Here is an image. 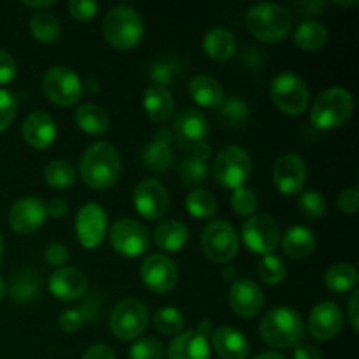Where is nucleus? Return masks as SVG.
I'll list each match as a JSON object with an SVG mask.
<instances>
[{
    "label": "nucleus",
    "mask_w": 359,
    "mask_h": 359,
    "mask_svg": "<svg viewBox=\"0 0 359 359\" xmlns=\"http://www.w3.org/2000/svg\"><path fill=\"white\" fill-rule=\"evenodd\" d=\"M121 156L109 142L91 144L79 161V174L84 184L93 189H109L119 181Z\"/></svg>",
    "instance_id": "obj_1"
},
{
    "label": "nucleus",
    "mask_w": 359,
    "mask_h": 359,
    "mask_svg": "<svg viewBox=\"0 0 359 359\" xmlns=\"http://www.w3.org/2000/svg\"><path fill=\"white\" fill-rule=\"evenodd\" d=\"M258 330L263 342L272 349L298 347L305 337L304 319L291 307H276L266 312Z\"/></svg>",
    "instance_id": "obj_2"
},
{
    "label": "nucleus",
    "mask_w": 359,
    "mask_h": 359,
    "mask_svg": "<svg viewBox=\"0 0 359 359\" xmlns=\"http://www.w3.org/2000/svg\"><path fill=\"white\" fill-rule=\"evenodd\" d=\"M102 34L109 46L119 51H130L142 42L146 28L142 16L133 7L116 6L104 16Z\"/></svg>",
    "instance_id": "obj_3"
},
{
    "label": "nucleus",
    "mask_w": 359,
    "mask_h": 359,
    "mask_svg": "<svg viewBox=\"0 0 359 359\" xmlns=\"http://www.w3.org/2000/svg\"><path fill=\"white\" fill-rule=\"evenodd\" d=\"M245 25L252 37L266 44H277L290 35L293 16L280 4L262 2L252 6L245 14Z\"/></svg>",
    "instance_id": "obj_4"
},
{
    "label": "nucleus",
    "mask_w": 359,
    "mask_h": 359,
    "mask_svg": "<svg viewBox=\"0 0 359 359\" xmlns=\"http://www.w3.org/2000/svg\"><path fill=\"white\" fill-rule=\"evenodd\" d=\"M354 112V98L344 88H330L323 91L311 109L312 125L323 132L339 130Z\"/></svg>",
    "instance_id": "obj_5"
},
{
    "label": "nucleus",
    "mask_w": 359,
    "mask_h": 359,
    "mask_svg": "<svg viewBox=\"0 0 359 359\" xmlns=\"http://www.w3.org/2000/svg\"><path fill=\"white\" fill-rule=\"evenodd\" d=\"M214 177L224 189L244 188L252 174V160L241 146H228L216 156L212 165Z\"/></svg>",
    "instance_id": "obj_6"
},
{
    "label": "nucleus",
    "mask_w": 359,
    "mask_h": 359,
    "mask_svg": "<svg viewBox=\"0 0 359 359\" xmlns=\"http://www.w3.org/2000/svg\"><path fill=\"white\" fill-rule=\"evenodd\" d=\"M270 98L283 114L300 116L307 111L311 90L300 76L293 72H283L272 81Z\"/></svg>",
    "instance_id": "obj_7"
},
{
    "label": "nucleus",
    "mask_w": 359,
    "mask_h": 359,
    "mask_svg": "<svg viewBox=\"0 0 359 359\" xmlns=\"http://www.w3.org/2000/svg\"><path fill=\"white\" fill-rule=\"evenodd\" d=\"M109 242L123 258H140L149 251L151 233L132 217H119L109 228Z\"/></svg>",
    "instance_id": "obj_8"
},
{
    "label": "nucleus",
    "mask_w": 359,
    "mask_h": 359,
    "mask_svg": "<svg viewBox=\"0 0 359 359\" xmlns=\"http://www.w3.org/2000/svg\"><path fill=\"white\" fill-rule=\"evenodd\" d=\"M109 323L116 339L135 340L149 326V309L137 298H126L112 309Z\"/></svg>",
    "instance_id": "obj_9"
},
{
    "label": "nucleus",
    "mask_w": 359,
    "mask_h": 359,
    "mask_svg": "<svg viewBox=\"0 0 359 359\" xmlns=\"http://www.w3.org/2000/svg\"><path fill=\"white\" fill-rule=\"evenodd\" d=\"M46 98L60 107H72L84 93V84L72 69L63 65L51 67L42 79Z\"/></svg>",
    "instance_id": "obj_10"
},
{
    "label": "nucleus",
    "mask_w": 359,
    "mask_h": 359,
    "mask_svg": "<svg viewBox=\"0 0 359 359\" xmlns=\"http://www.w3.org/2000/svg\"><path fill=\"white\" fill-rule=\"evenodd\" d=\"M200 244L203 255L214 263H230L238 255L237 231L226 219H216L207 224L202 230Z\"/></svg>",
    "instance_id": "obj_11"
},
{
    "label": "nucleus",
    "mask_w": 359,
    "mask_h": 359,
    "mask_svg": "<svg viewBox=\"0 0 359 359\" xmlns=\"http://www.w3.org/2000/svg\"><path fill=\"white\" fill-rule=\"evenodd\" d=\"M242 242L255 255H272L280 242L279 224L266 214H255L242 224Z\"/></svg>",
    "instance_id": "obj_12"
},
{
    "label": "nucleus",
    "mask_w": 359,
    "mask_h": 359,
    "mask_svg": "<svg viewBox=\"0 0 359 359\" xmlns=\"http://www.w3.org/2000/svg\"><path fill=\"white\" fill-rule=\"evenodd\" d=\"M142 284L154 294H168L179 283L177 265L165 255H149L140 265Z\"/></svg>",
    "instance_id": "obj_13"
},
{
    "label": "nucleus",
    "mask_w": 359,
    "mask_h": 359,
    "mask_svg": "<svg viewBox=\"0 0 359 359\" xmlns=\"http://www.w3.org/2000/svg\"><path fill=\"white\" fill-rule=\"evenodd\" d=\"M109 217L104 207L90 202L79 209L76 216V235L84 249H98L105 241Z\"/></svg>",
    "instance_id": "obj_14"
},
{
    "label": "nucleus",
    "mask_w": 359,
    "mask_h": 359,
    "mask_svg": "<svg viewBox=\"0 0 359 359\" xmlns=\"http://www.w3.org/2000/svg\"><path fill=\"white\" fill-rule=\"evenodd\" d=\"M133 205L139 216L147 221H158L167 214L170 207V196L163 182L158 179H144L135 186Z\"/></svg>",
    "instance_id": "obj_15"
},
{
    "label": "nucleus",
    "mask_w": 359,
    "mask_h": 359,
    "mask_svg": "<svg viewBox=\"0 0 359 359\" xmlns=\"http://www.w3.org/2000/svg\"><path fill=\"white\" fill-rule=\"evenodd\" d=\"M7 217H9L11 228L16 233L30 235L44 226L48 219V209H46V203L37 196H23L13 203Z\"/></svg>",
    "instance_id": "obj_16"
},
{
    "label": "nucleus",
    "mask_w": 359,
    "mask_h": 359,
    "mask_svg": "<svg viewBox=\"0 0 359 359\" xmlns=\"http://www.w3.org/2000/svg\"><path fill=\"white\" fill-rule=\"evenodd\" d=\"M273 184L286 196L300 195L307 182V165L298 154H283L272 170Z\"/></svg>",
    "instance_id": "obj_17"
},
{
    "label": "nucleus",
    "mask_w": 359,
    "mask_h": 359,
    "mask_svg": "<svg viewBox=\"0 0 359 359\" xmlns=\"http://www.w3.org/2000/svg\"><path fill=\"white\" fill-rule=\"evenodd\" d=\"M344 321H346V316L335 302H323V304L316 305L309 316V333L312 339L319 340V342H328L340 335Z\"/></svg>",
    "instance_id": "obj_18"
},
{
    "label": "nucleus",
    "mask_w": 359,
    "mask_h": 359,
    "mask_svg": "<svg viewBox=\"0 0 359 359\" xmlns=\"http://www.w3.org/2000/svg\"><path fill=\"white\" fill-rule=\"evenodd\" d=\"M209 133V123L203 112L198 109H182L174 119V132L172 137L177 139L184 149L191 151L198 144L205 142V137Z\"/></svg>",
    "instance_id": "obj_19"
},
{
    "label": "nucleus",
    "mask_w": 359,
    "mask_h": 359,
    "mask_svg": "<svg viewBox=\"0 0 359 359\" xmlns=\"http://www.w3.org/2000/svg\"><path fill=\"white\" fill-rule=\"evenodd\" d=\"M265 305L263 291L255 280L237 279L230 287V307L233 314L242 319H252L262 312Z\"/></svg>",
    "instance_id": "obj_20"
},
{
    "label": "nucleus",
    "mask_w": 359,
    "mask_h": 359,
    "mask_svg": "<svg viewBox=\"0 0 359 359\" xmlns=\"http://www.w3.org/2000/svg\"><path fill=\"white\" fill-rule=\"evenodd\" d=\"M49 291L62 302H77L86 294L88 279L81 270L74 266H62L51 273L48 280Z\"/></svg>",
    "instance_id": "obj_21"
},
{
    "label": "nucleus",
    "mask_w": 359,
    "mask_h": 359,
    "mask_svg": "<svg viewBox=\"0 0 359 359\" xmlns=\"http://www.w3.org/2000/svg\"><path fill=\"white\" fill-rule=\"evenodd\" d=\"M56 123L48 112L35 111L25 118L21 126V135L25 142L34 149H48L56 140Z\"/></svg>",
    "instance_id": "obj_22"
},
{
    "label": "nucleus",
    "mask_w": 359,
    "mask_h": 359,
    "mask_svg": "<svg viewBox=\"0 0 359 359\" xmlns=\"http://www.w3.org/2000/svg\"><path fill=\"white\" fill-rule=\"evenodd\" d=\"M210 156H212V147L207 142L193 147L179 167V177H181L182 184L198 189V186H202L209 177Z\"/></svg>",
    "instance_id": "obj_23"
},
{
    "label": "nucleus",
    "mask_w": 359,
    "mask_h": 359,
    "mask_svg": "<svg viewBox=\"0 0 359 359\" xmlns=\"http://www.w3.org/2000/svg\"><path fill=\"white\" fill-rule=\"evenodd\" d=\"M172 140H174V137H172L170 130H158L142 153L144 167L149 168L154 174H165V172L170 170L172 165H174Z\"/></svg>",
    "instance_id": "obj_24"
},
{
    "label": "nucleus",
    "mask_w": 359,
    "mask_h": 359,
    "mask_svg": "<svg viewBox=\"0 0 359 359\" xmlns=\"http://www.w3.org/2000/svg\"><path fill=\"white\" fill-rule=\"evenodd\" d=\"M165 354H167V359H209V339L196 333L195 330L182 332L175 335Z\"/></svg>",
    "instance_id": "obj_25"
},
{
    "label": "nucleus",
    "mask_w": 359,
    "mask_h": 359,
    "mask_svg": "<svg viewBox=\"0 0 359 359\" xmlns=\"http://www.w3.org/2000/svg\"><path fill=\"white\" fill-rule=\"evenodd\" d=\"M212 347L221 359H245L249 354V340L244 333L230 326L214 330Z\"/></svg>",
    "instance_id": "obj_26"
},
{
    "label": "nucleus",
    "mask_w": 359,
    "mask_h": 359,
    "mask_svg": "<svg viewBox=\"0 0 359 359\" xmlns=\"http://www.w3.org/2000/svg\"><path fill=\"white\" fill-rule=\"evenodd\" d=\"M202 48L212 62H228L237 51V39L228 28L212 27L203 35Z\"/></svg>",
    "instance_id": "obj_27"
},
{
    "label": "nucleus",
    "mask_w": 359,
    "mask_h": 359,
    "mask_svg": "<svg viewBox=\"0 0 359 359\" xmlns=\"http://www.w3.org/2000/svg\"><path fill=\"white\" fill-rule=\"evenodd\" d=\"M153 241L163 252H179L189 241V230L182 221L165 219L154 228Z\"/></svg>",
    "instance_id": "obj_28"
},
{
    "label": "nucleus",
    "mask_w": 359,
    "mask_h": 359,
    "mask_svg": "<svg viewBox=\"0 0 359 359\" xmlns=\"http://www.w3.org/2000/svg\"><path fill=\"white\" fill-rule=\"evenodd\" d=\"M42 279L41 273L32 269L18 270L9 283V294L18 304H32L41 297Z\"/></svg>",
    "instance_id": "obj_29"
},
{
    "label": "nucleus",
    "mask_w": 359,
    "mask_h": 359,
    "mask_svg": "<svg viewBox=\"0 0 359 359\" xmlns=\"http://www.w3.org/2000/svg\"><path fill=\"white\" fill-rule=\"evenodd\" d=\"M174 97L167 88L151 84L144 91V111L154 123H167L174 116Z\"/></svg>",
    "instance_id": "obj_30"
},
{
    "label": "nucleus",
    "mask_w": 359,
    "mask_h": 359,
    "mask_svg": "<svg viewBox=\"0 0 359 359\" xmlns=\"http://www.w3.org/2000/svg\"><path fill=\"white\" fill-rule=\"evenodd\" d=\"M188 91L196 104L207 109L219 107L224 100V90L219 81L210 76H203V74L195 76L189 81Z\"/></svg>",
    "instance_id": "obj_31"
},
{
    "label": "nucleus",
    "mask_w": 359,
    "mask_h": 359,
    "mask_svg": "<svg viewBox=\"0 0 359 359\" xmlns=\"http://www.w3.org/2000/svg\"><path fill=\"white\" fill-rule=\"evenodd\" d=\"M318 241H316L314 231L307 226H293L284 233L283 237V251L286 256L293 259H304L314 252Z\"/></svg>",
    "instance_id": "obj_32"
},
{
    "label": "nucleus",
    "mask_w": 359,
    "mask_h": 359,
    "mask_svg": "<svg viewBox=\"0 0 359 359\" xmlns=\"http://www.w3.org/2000/svg\"><path fill=\"white\" fill-rule=\"evenodd\" d=\"M74 121L88 135H104L111 125L105 109L97 104H81L74 112Z\"/></svg>",
    "instance_id": "obj_33"
},
{
    "label": "nucleus",
    "mask_w": 359,
    "mask_h": 359,
    "mask_svg": "<svg viewBox=\"0 0 359 359\" xmlns=\"http://www.w3.org/2000/svg\"><path fill=\"white\" fill-rule=\"evenodd\" d=\"M294 44L304 51H318L328 42V28L318 20H307L294 30Z\"/></svg>",
    "instance_id": "obj_34"
},
{
    "label": "nucleus",
    "mask_w": 359,
    "mask_h": 359,
    "mask_svg": "<svg viewBox=\"0 0 359 359\" xmlns=\"http://www.w3.org/2000/svg\"><path fill=\"white\" fill-rule=\"evenodd\" d=\"M358 270L351 263H335L330 266L325 276L326 287L335 294L353 293L358 286Z\"/></svg>",
    "instance_id": "obj_35"
},
{
    "label": "nucleus",
    "mask_w": 359,
    "mask_h": 359,
    "mask_svg": "<svg viewBox=\"0 0 359 359\" xmlns=\"http://www.w3.org/2000/svg\"><path fill=\"white\" fill-rule=\"evenodd\" d=\"M182 62L175 56H160V58L154 60L149 65V79L153 81L154 86L167 88L172 86L175 83V79H179V76L182 74Z\"/></svg>",
    "instance_id": "obj_36"
},
{
    "label": "nucleus",
    "mask_w": 359,
    "mask_h": 359,
    "mask_svg": "<svg viewBox=\"0 0 359 359\" xmlns=\"http://www.w3.org/2000/svg\"><path fill=\"white\" fill-rule=\"evenodd\" d=\"M30 32L35 41L41 44H55L62 35V25L55 14L42 11V13H34L32 16Z\"/></svg>",
    "instance_id": "obj_37"
},
{
    "label": "nucleus",
    "mask_w": 359,
    "mask_h": 359,
    "mask_svg": "<svg viewBox=\"0 0 359 359\" xmlns=\"http://www.w3.org/2000/svg\"><path fill=\"white\" fill-rule=\"evenodd\" d=\"M76 168L65 160H53L44 168V181L49 188L69 189L76 184Z\"/></svg>",
    "instance_id": "obj_38"
},
{
    "label": "nucleus",
    "mask_w": 359,
    "mask_h": 359,
    "mask_svg": "<svg viewBox=\"0 0 359 359\" xmlns=\"http://www.w3.org/2000/svg\"><path fill=\"white\" fill-rule=\"evenodd\" d=\"M186 210L189 216L195 219H210L216 216L217 212V200L207 189H193L188 196H186Z\"/></svg>",
    "instance_id": "obj_39"
},
{
    "label": "nucleus",
    "mask_w": 359,
    "mask_h": 359,
    "mask_svg": "<svg viewBox=\"0 0 359 359\" xmlns=\"http://www.w3.org/2000/svg\"><path fill=\"white\" fill-rule=\"evenodd\" d=\"M258 276L269 286H279V284L286 280L287 266L284 259L279 258V256L266 255L258 263Z\"/></svg>",
    "instance_id": "obj_40"
},
{
    "label": "nucleus",
    "mask_w": 359,
    "mask_h": 359,
    "mask_svg": "<svg viewBox=\"0 0 359 359\" xmlns=\"http://www.w3.org/2000/svg\"><path fill=\"white\" fill-rule=\"evenodd\" d=\"M154 328L165 337H175L182 333L184 328V316L175 307H163L154 314Z\"/></svg>",
    "instance_id": "obj_41"
},
{
    "label": "nucleus",
    "mask_w": 359,
    "mask_h": 359,
    "mask_svg": "<svg viewBox=\"0 0 359 359\" xmlns=\"http://www.w3.org/2000/svg\"><path fill=\"white\" fill-rule=\"evenodd\" d=\"M221 107V118L228 126L241 128L249 119V105L241 97H230L223 100Z\"/></svg>",
    "instance_id": "obj_42"
},
{
    "label": "nucleus",
    "mask_w": 359,
    "mask_h": 359,
    "mask_svg": "<svg viewBox=\"0 0 359 359\" xmlns=\"http://www.w3.org/2000/svg\"><path fill=\"white\" fill-rule=\"evenodd\" d=\"M328 203L319 191H304L298 196V210L307 219H321L326 214Z\"/></svg>",
    "instance_id": "obj_43"
},
{
    "label": "nucleus",
    "mask_w": 359,
    "mask_h": 359,
    "mask_svg": "<svg viewBox=\"0 0 359 359\" xmlns=\"http://www.w3.org/2000/svg\"><path fill=\"white\" fill-rule=\"evenodd\" d=\"M258 196L252 189L249 188H238L233 191V196H231V207H233L235 214L242 217H251L255 216L256 210H258Z\"/></svg>",
    "instance_id": "obj_44"
},
{
    "label": "nucleus",
    "mask_w": 359,
    "mask_h": 359,
    "mask_svg": "<svg viewBox=\"0 0 359 359\" xmlns=\"http://www.w3.org/2000/svg\"><path fill=\"white\" fill-rule=\"evenodd\" d=\"M130 359H165V349L160 340L146 337L130 347Z\"/></svg>",
    "instance_id": "obj_45"
},
{
    "label": "nucleus",
    "mask_w": 359,
    "mask_h": 359,
    "mask_svg": "<svg viewBox=\"0 0 359 359\" xmlns=\"http://www.w3.org/2000/svg\"><path fill=\"white\" fill-rule=\"evenodd\" d=\"M18 102L9 90L0 88V133L6 132L16 119Z\"/></svg>",
    "instance_id": "obj_46"
},
{
    "label": "nucleus",
    "mask_w": 359,
    "mask_h": 359,
    "mask_svg": "<svg viewBox=\"0 0 359 359\" xmlns=\"http://www.w3.org/2000/svg\"><path fill=\"white\" fill-rule=\"evenodd\" d=\"M98 11H100V6L97 2H91V0H72V2H69L70 16L81 23L95 20Z\"/></svg>",
    "instance_id": "obj_47"
},
{
    "label": "nucleus",
    "mask_w": 359,
    "mask_h": 359,
    "mask_svg": "<svg viewBox=\"0 0 359 359\" xmlns=\"http://www.w3.org/2000/svg\"><path fill=\"white\" fill-rule=\"evenodd\" d=\"M84 323H86V314H84V311H79V309H69V311H63L58 316L60 330L67 333L79 332L84 326Z\"/></svg>",
    "instance_id": "obj_48"
},
{
    "label": "nucleus",
    "mask_w": 359,
    "mask_h": 359,
    "mask_svg": "<svg viewBox=\"0 0 359 359\" xmlns=\"http://www.w3.org/2000/svg\"><path fill=\"white\" fill-rule=\"evenodd\" d=\"M18 76V65L16 60L13 58L9 51L0 49V86L13 83Z\"/></svg>",
    "instance_id": "obj_49"
},
{
    "label": "nucleus",
    "mask_w": 359,
    "mask_h": 359,
    "mask_svg": "<svg viewBox=\"0 0 359 359\" xmlns=\"http://www.w3.org/2000/svg\"><path fill=\"white\" fill-rule=\"evenodd\" d=\"M337 207L342 214H349V216H354L358 212L359 207V191L356 188H347L344 189L342 193L337 198Z\"/></svg>",
    "instance_id": "obj_50"
},
{
    "label": "nucleus",
    "mask_w": 359,
    "mask_h": 359,
    "mask_svg": "<svg viewBox=\"0 0 359 359\" xmlns=\"http://www.w3.org/2000/svg\"><path fill=\"white\" fill-rule=\"evenodd\" d=\"M69 258H70L69 249H67V245L63 244H51L48 245V249H46V262L53 266L62 269V266L69 262Z\"/></svg>",
    "instance_id": "obj_51"
},
{
    "label": "nucleus",
    "mask_w": 359,
    "mask_h": 359,
    "mask_svg": "<svg viewBox=\"0 0 359 359\" xmlns=\"http://www.w3.org/2000/svg\"><path fill=\"white\" fill-rule=\"evenodd\" d=\"M294 9L298 11V14L305 18L319 16V14L326 11V2H323V0H304V2L294 4Z\"/></svg>",
    "instance_id": "obj_52"
},
{
    "label": "nucleus",
    "mask_w": 359,
    "mask_h": 359,
    "mask_svg": "<svg viewBox=\"0 0 359 359\" xmlns=\"http://www.w3.org/2000/svg\"><path fill=\"white\" fill-rule=\"evenodd\" d=\"M81 359H118V358H116L114 351H112L111 347L105 346V344H97V346L88 347Z\"/></svg>",
    "instance_id": "obj_53"
},
{
    "label": "nucleus",
    "mask_w": 359,
    "mask_h": 359,
    "mask_svg": "<svg viewBox=\"0 0 359 359\" xmlns=\"http://www.w3.org/2000/svg\"><path fill=\"white\" fill-rule=\"evenodd\" d=\"M358 304H359V291L354 290L351 293L349 302H347V319H349V325L354 332H358L359 325H358Z\"/></svg>",
    "instance_id": "obj_54"
},
{
    "label": "nucleus",
    "mask_w": 359,
    "mask_h": 359,
    "mask_svg": "<svg viewBox=\"0 0 359 359\" xmlns=\"http://www.w3.org/2000/svg\"><path fill=\"white\" fill-rule=\"evenodd\" d=\"M46 209H48V216L55 217V219H62L69 214V203L62 198H55L46 205Z\"/></svg>",
    "instance_id": "obj_55"
},
{
    "label": "nucleus",
    "mask_w": 359,
    "mask_h": 359,
    "mask_svg": "<svg viewBox=\"0 0 359 359\" xmlns=\"http://www.w3.org/2000/svg\"><path fill=\"white\" fill-rule=\"evenodd\" d=\"M293 359H323V354L319 353L318 347L309 346V344H304V346L294 347Z\"/></svg>",
    "instance_id": "obj_56"
},
{
    "label": "nucleus",
    "mask_w": 359,
    "mask_h": 359,
    "mask_svg": "<svg viewBox=\"0 0 359 359\" xmlns=\"http://www.w3.org/2000/svg\"><path fill=\"white\" fill-rule=\"evenodd\" d=\"M195 332L200 333L202 337H205V339H209V337H212L214 333L212 321H210V319H202V321L198 323V326H196Z\"/></svg>",
    "instance_id": "obj_57"
},
{
    "label": "nucleus",
    "mask_w": 359,
    "mask_h": 359,
    "mask_svg": "<svg viewBox=\"0 0 359 359\" xmlns=\"http://www.w3.org/2000/svg\"><path fill=\"white\" fill-rule=\"evenodd\" d=\"M23 6H27L28 9H34L35 13H42V11H46L48 7L56 6V2L55 0H46V2H23Z\"/></svg>",
    "instance_id": "obj_58"
},
{
    "label": "nucleus",
    "mask_w": 359,
    "mask_h": 359,
    "mask_svg": "<svg viewBox=\"0 0 359 359\" xmlns=\"http://www.w3.org/2000/svg\"><path fill=\"white\" fill-rule=\"evenodd\" d=\"M251 359H286V356H283L280 353H276V351H269V353H262Z\"/></svg>",
    "instance_id": "obj_59"
},
{
    "label": "nucleus",
    "mask_w": 359,
    "mask_h": 359,
    "mask_svg": "<svg viewBox=\"0 0 359 359\" xmlns=\"http://www.w3.org/2000/svg\"><path fill=\"white\" fill-rule=\"evenodd\" d=\"M223 277H224V280H230V283H233V280H237V270H235L233 266H224Z\"/></svg>",
    "instance_id": "obj_60"
},
{
    "label": "nucleus",
    "mask_w": 359,
    "mask_h": 359,
    "mask_svg": "<svg viewBox=\"0 0 359 359\" xmlns=\"http://www.w3.org/2000/svg\"><path fill=\"white\" fill-rule=\"evenodd\" d=\"M6 291H7L6 280H4V279H2V276H0V304H2L4 297H6Z\"/></svg>",
    "instance_id": "obj_61"
},
{
    "label": "nucleus",
    "mask_w": 359,
    "mask_h": 359,
    "mask_svg": "<svg viewBox=\"0 0 359 359\" xmlns=\"http://www.w3.org/2000/svg\"><path fill=\"white\" fill-rule=\"evenodd\" d=\"M333 4H337V6H340V7H353V6H358V0H351V2H339V0H335V2Z\"/></svg>",
    "instance_id": "obj_62"
},
{
    "label": "nucleus",
    "mask_w": 359,
    "mask_h": 359,
    "mask_svg": "<svg viewBox=\"0 0 359 359\" xmlns=\"http://www.w3.org/2000/svg\"><path fill=\"white\" fill-rule=\"evenodd\" d=\"M4 249H6V245H4L2 233H0V262H2V258H4Z\"/></svg>",
    "instance_id": "obj_63"
}]
</instances>
